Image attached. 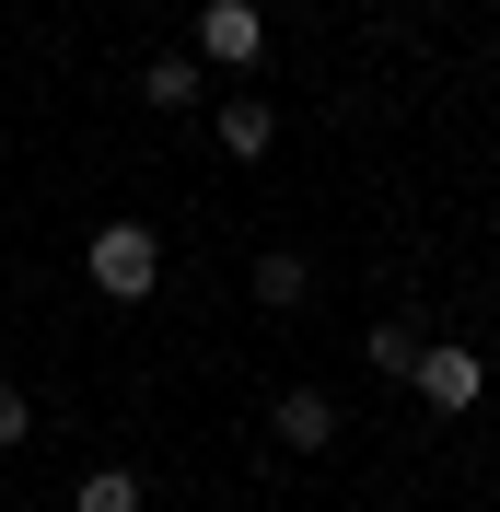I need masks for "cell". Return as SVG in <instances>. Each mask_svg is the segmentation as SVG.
<instances>
[{"instance_id": "1", "label": "cell", "mask_w": 500, "mask_h": 512, "mask_svg": "<svg viewBox=\"0 0 500 512\" xmlns=\"http://www.w3.org/2000/svg\"><path fill=\"white\" fill-rule=\"evenodd\" d=\"M163 280V233L152 222H94V291L105 303H152Z\"/></svg>"}, {"instance_id": "2", "label": "cell", "mask_w": 500, "mask_h": 512, "mask_svg": "<svg viewBox=\"0 0 500 512\" xmlns=\"http://www.w3.org/2000/svg\"><path fill=\"white\" fill-rule=\"evenodd\" d=\"M407 384L431 396V419H466L477 396H489V361H477L466 338H442V350H419V361H407Z\"/></svg>"}, {"instance_id": "3", "label": "cell", "mask_w": 500, "mask_h": 512, "mask_svg": "<svg viewBox=\"0 0 500 512\" xmlns=\"http://www.w3.org/2000/svg\"><path fill=\"white\" fill-rule=\"evenodd\" d=\"M187 59L256 70V59H268V12H256V0H210V12H198V47H187Z\"/></svg>"}, {"instance_id": "4", "label": "cell", "mask_w": 500, "mask_h": 512, "mask_svg": "<svg viewBox=\"0 0 500 512\" xmlns=\"http://www.w3.org/2000/svg\"><path fill=\"white\" fill-rule=\"evenodd\" d=\"M210 140H221L233 163H268V152H280V105H268V94H233V105L210 117Z\"/></svg>"}, {"instance_id": "5", "label": "cell", "mask_w": 500, "mask_h": 512, "mask_svg": "<svg viewBox=\"0 0 500 512\" xmlns=\"http://www.w3.org/2000/svg\"><path fill=\"white\" fill-rule=\"evenodd\" d=\"M280 443L291 454H326V443H338V396H326V384H291V396H280Z\"/></svg>"}, {"instance_id": "6", "label": "cell", "mask_w": 500, "mask_h": 512, "mask_svg": "<svg viewBox=\"0 0 500 512\" xmlns=\"http://www.w3.org/2000/svg\"><path fill=\"white\" fill-rule=\"evenodd\" d=\"M303 291H314V268H303L291 245H268V256H256V303H268V315H291Z\"/></svg>"}, {"instance_id": "7", "label": "cell", "mask_w": 500, "mask_h": 512, "mask_svg": "<svg viewBox=\"0 0 500 512\" xmlns=\"http://www.w3.org/2000/svg\"><path fill=\"white\" fill-rule=\"evenodd\" d=\"M70 512H152V489L128 478V466H94V478L70 489Z\"/></svg>"}, {"instance_id": "8", "label": "cell", "mask_w": 500, "mask_h": 512, "mask_svg": "<svg viewBox=\"0 0 500 512\" xmlns=\"http://www.w3.org/2000/svg\"><path fill=\"white\" fill-rule=\"evenodd\" d=\"M140 94H152V105H198V59H187V47H163V59L140 70Z\"/></svg>"}, {"instance_id": "9", "label": "cell", "mask_w": 500, "mask_h": 512, "mask_svg": "<svg viewBox=\"0 0 500 512\" xmlns=\"http://www.w3.org/2000/svg\"><path fill=\"white\" fill-rule=\"evenodd\" d=\"M431 350V338H419V326H373V373H407V361Z\"/></svg>"}, {"instance_id": "10", "label": "cell", "mask_w": 500, "mask_h": 512, "mask_svg": "<svg viewBox=\"0 0 500 512\" xmlns=\"http://www.w3.org/2000/svg\"><path fill=\"white\" fill-rule=\"evenodd\" d=\"M24 431H35V408H24V384H0V454L24 443Z\"/></svg>"}, {"instance_id": "11", "label": "cell", "mask_w": 500, "mask_h": 512, "mask_svg": "<svg viewBox=\"0 0 500 512\" xmlns=\"http://www.w3.org/2000/svg\"><path fill=\"white\" fill-rule=\"evenodd\" d=\"M361 512H384V501H361Z\"/></svg>"}]
</instances>
